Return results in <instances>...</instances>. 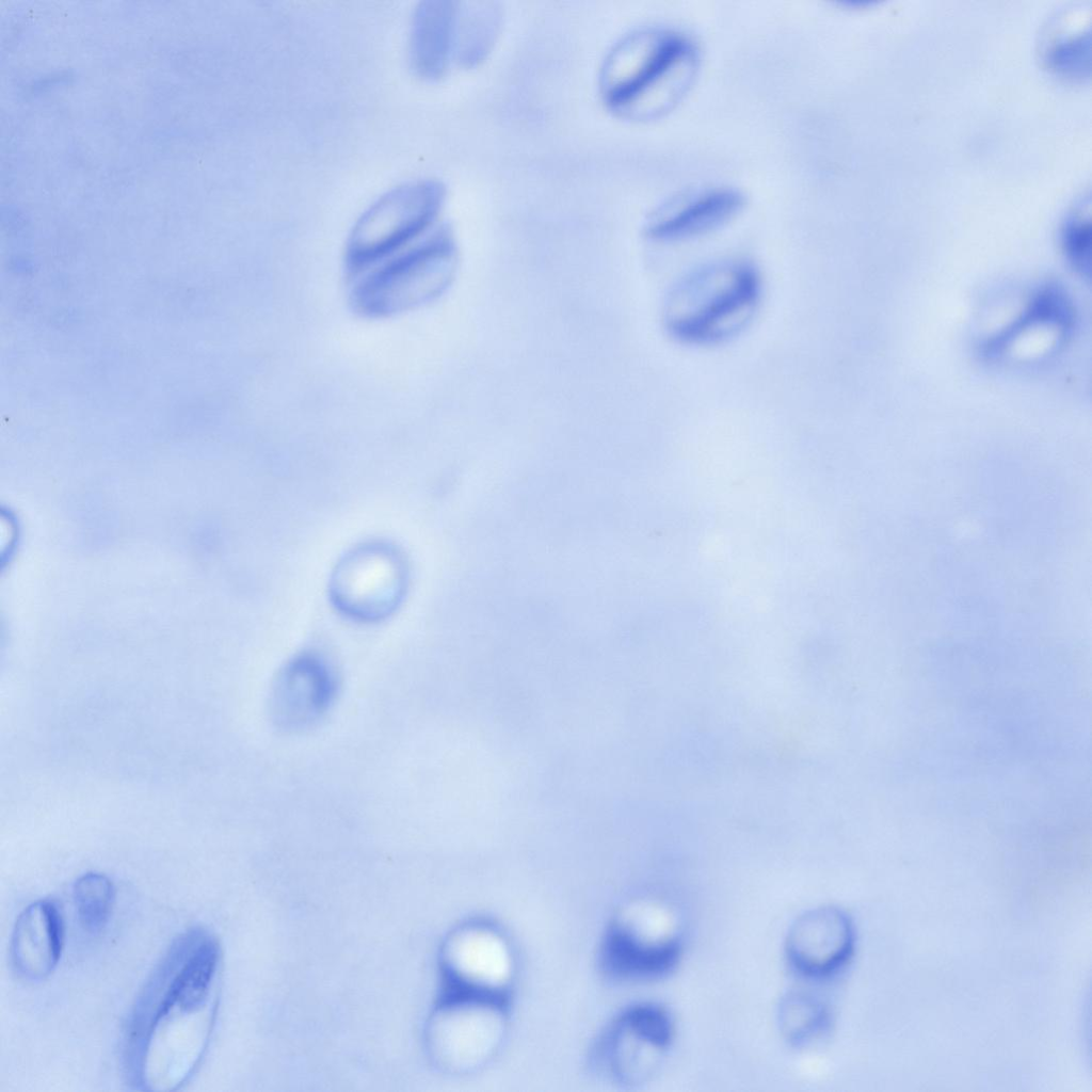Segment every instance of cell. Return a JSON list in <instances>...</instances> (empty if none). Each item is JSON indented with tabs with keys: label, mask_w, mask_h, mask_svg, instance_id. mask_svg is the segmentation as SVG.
Listing matches in <instances>:
<instances>
[{
	"label": "cell",
	"mask_w": 1092,
	"mask_h": 1092,
	"mask_svg": "<svg viewBox=\"0 0 1092 1092\" xmlns=\"http://www.w3.org/2000/svg\"><path fill=\"white\" fill-rule=\"evenodd\" d=\"M508 1007L505 1001L444 994L431 1034L439 1062L456 1074L485 1066L504 1040Z\"/></svg>",
	"instance_id": "obj_8"
},
{
	"label": "cell",
	"mask_w": 1092,
	"mask_h": 1092,
	"mask_svg": "<svg viewBox=\"0 0 1092 1092\" xmlns=\"http://www.w3.org/2000/svg\"><path fill=\"white\" fill-rule=\"evenodd\" d=\"M444 199L445 188L434 179L405 183L380 197L362 214L347 241L349 278L431 230Z\"/></svg>",
	"instance_id": "obj_5"
},
{
	"label": "cell",
	"mask_w": 1092,
	"mask_h": 1092,
	"mask_svg": "<svg viewBox=\"0 0 1092 1092\" xmlns=\"http://www.w3.org/2000/svg\"><path fill=\"white\" fill-rule=\"evenodd\" d=\"M282 705L294 721H307L330 702L333 686L325 665L317 658L302 656L285 671L280 680Z\"/></svg>",
	"instance_id": "obj_15"
},
{
	"label": "cell",
	"mask_w": 1092,
	"mask_h": 1092,
	"mask_svg": "<svg viewBox=\"0 0 1092 1092\" xmlns=\"http://www.w3.org/2000/svg\"><path fill=\"white\" fill-rule=\"evenodd\" d=\"M457 3L428 0L413 17L411 62L416 73L428 79L439 77L454 48Z\"/></svg>",
	"instance_id": "obj_14"
},
{
	"label": "cell",
	"mask_w": 1092,
	"mask_h": 1092,
	"mask_svg": "<svg viewBox=\"0 0 1092 1092\" xmlns=\"http://www.w3.org/2000/svg\"><path fill=\"white\" fill-rule=\"evenodd\" d=\"M783 1038L792 1046H807L825 1034L831 1024L828 1006L817 996L802 991L786 994L777 1009Z\"/></svg>",
	"instance_id": "obj_16"
},
{
	"label": "cell",
	"mask_w": 1092,
	"mask_h": 1092,
	"mask_svg": "<svg viewBox=\"0 0 1092 1092\" xmlns=\"http://www.w3.org/2000/svg\"><path fill=\"white\" fill-rule=\"evenodd\" d=\"M444 994L509 1002L515 960L504 934L485 921H469L446 942Z\"/></svg>",
	"instance_id": "obj_10"
},
{
	"label": "cell",
	"mask_w": 1092,
	"mask_h": 1092,
	"mask_svg": "<svg viewBox=\"0 0 1092 1092\" xmlns=\"http://www.w3.org/2000/svg\"><path fill=\"white\" fill-rule=\"evenodd\" d=\"M675 1035L670 1012L640 1002L622 1012L600 1037L595 1066L611 1082L633 1087L647 1082L661 1066Z\"/></svg>",
	"instance_id": "obj_7"
},
{
	"label": "cell",
	"mask_w": 1092,
	"mask_h": 1092,
	"mask_svg": "<svg viewBox=\"0 0 1092 1092\" xmlns=\"http://www.w3.org/2000/svg\"><path fill=\"white\" fill-rule=\"evenodd\" d=\"M407 568L402 556L385 544H366L337 564L330 584L334 605L357 621H376L391 614L407 588Z\"/></svg>",
	"instance_id": "obj_9"
},
{
	"label": "cell",
	"mask_w": 1092,
	"mask_h": 1092,
	"mask_svg": "<svg viewBox=\"0 0 1092 1092\" xmlns=\"http://www.w3.org/2000/svg\"><path fill=\"white\" fill-rule=\"evenodd\" d=\"M220 949L200 929L180 935L133 1008L125 1061L136 1089L173 1091L197 1069L211 1034Z\"/></svg>",
	"instance_id": "obj_1"
},
{
	"label": "cell",
	"mask_w": 1092,
	"mask_h": 1092,
	"mask_svg": "<svg viewBox=\"0 0 1092 1092\" xmlns=\"http://www.w3.org/2000/svg\"><path fill=\"white\" fill-rule=\"evenodd\" d=\"M456 245L446 225L351 277L350 302L366 318L396 316L431 303L452 283Z\"/></svg>",
	"instance_id": "obj_4"
},
{
	"label": "cell",
	"mask_w": 1092,
	"mask_h": 1092,
	"mask_svg": "<svg viewBox=\"0 0 1092 1092\" xmlns=\"http://www.w3.org/2000/svg\"><path fill=\"white\" fill-rule=\"evenodd\" d=\"M682 950L676 921L663 904L638 899L613 916L601 944V964L615 978L643 980L663 976Z\"/></svg>",
	"instance_id": "obj_6"
},
{
	"label": "cell",
	"mask_w": 1092,
	"mask_h": 1092,
	"mask_svg": "<svg viewBox=\"0 0 1092 1092\" xmlns=\"http://www.w3.org/2000/svg\"><path fill=\"white\" fill-rule=\"evenodd\" d=\"M65 927L59 904L51 899L30 903L18 915L11 940V959L27 980L41 981L57 968L64 946Z\"/></svg>",
	"instance_id": "obj_13"
},
{
	"label": "cell",
	"mask_w": 1092,
	"mask_h": 1092,
	"mask_svg": "<svg viewBox=\"0 0 1092 1092\" xmlns=\"http://www.w3.org/2000/svg\"><path fill=\"white\" fill-rule=\"evenodd\" d=\"M698 63V49L687 34L665 27L638 29L608 51L600 69L601 94L614 108L643 102L647 116L658 114L688 92Z\"/></svg>",
	"instance_id": "obj_2"
},
{
	"label": "cell",
	"mask_w": 1092,
	"mask_h": 1092,
	"mask_svg": "<svg viewBox=\"0 0 1092 1092\" xmlns=\"http://www.w3.org/2000/svg\"><path fill=\"white\" fill-rule=\"evenodd\" d=\"M855 933L851 919L840 909H812L790 926L785 953L791 968L809 979H825L839 973L852 957Z\"/></svg>",
	"instance_id": "obj_11"
},
{
	"label": "cell",
	"mask_w": 1092,
	"mask_h": 1092,
	"mask_svg": "<svg viewBox=\"0 0 1092 1092\" xmlns=\"http://www.w3.org/2000/svg\"><path fill=\"white\" fill-rule=\"evenodd\" d=\"M1090 241L1089 222L1079 215L1070 218L1062 232L1063 248L1074 268L1081 272L1088 268Z\"/></svg>",
	"instance_id": "obj_19"
},
{
	"label": "cell",
	"mask_w": 1092,
	"mask_h": 1092,
	"mask_svg": "<svg viewBox=\"0 0 1092 1092\" xmlns=\"http://www.w3.org/2000/svg\"><path fill=\"white\" fill-rule=\"evenodd\" d=\"M744 196L729 187H713L669 202L647 219L645 234L656 241H680L703 236L732 221Z\"/></svg>",
	"instance_id": "obj_12"
},
{
	"label": "cell",
	"mask_w": 1092,
	"mask_h": 1092,
	"mask_svg": "<svg viewBox=\"0 0 1092 1092\" xmlns=\"http://www.w3.org/2000/svg\"><path fill=\"white\" fill-rule=\"evenodd\" d=\"M500 11L494 2H472L457 7L454 52L460 63L470 66L481 61L498 32Z\"/></svg>",
	"instance_id": "obj_17"
},
{
	"label": "cell",
	"mask_w": 1092,
	"mask_h": 1092,
	"mask_svg": "<svg viewBox=\"0 0 1092 1092\" xmlns=\"http://www.w3.org/2000/svg\"><path fill=\"white\" fill-rule=\"evenodd\" d=\"M762 282L756 267L729 258L703 264L670 291L664 324L677 341L714 346L743 331L758 309Z\"/></svg>",
	"instance_id": "obj_3"
},
{
	"label": "cell",
	"mask_w": 1092,
	"mask_h": 1092,
	"mask_svg": "<svg viewBox=\"0 0 1092 1092\" xmlns=\"http://www.w3.org/2000/svg\"><path fill=\"white\" fill-rule=\"evenodd\" d=\"M114 897L113 883L102 873L87 872L76 880L73 898L83 930L97 934L105 929L112 912Z\"/></svg>",
	"instance_id": "obj_18"
}]
</instances>
